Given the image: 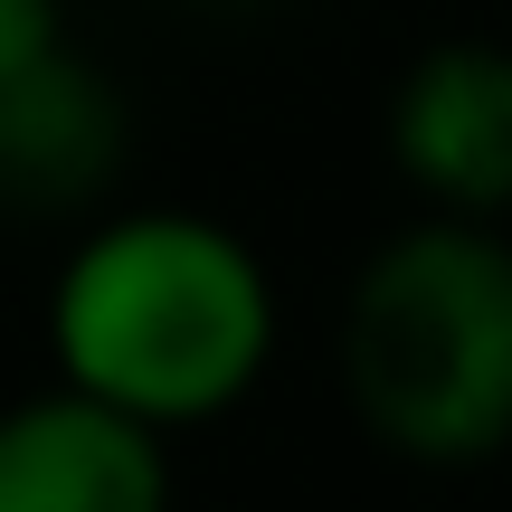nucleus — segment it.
Masks as SVG:
<instances>
[{"mask_svg":"<svg viewBox=\"0 0 512 512\" xmlns=\"http://www.w3.org/2000/svg\"><path fill=\"white\" fill-rule=\"evenodd\" d=\"M0 512H171V437L67 380L0 399Z\"/></svg>","mask_w":512,"mask_h":512,"instance_id":"4","label":"nucleus"},{"mask_svg":"<svg viewBox=\"0 0 512 512\" xmlns=\"http://www.w3.org/2000/svg\"><path fill=\"white\" fill-rule=\"evenodd\" d=\"M342 399L399 465L456 475L512 446V238L418 209L342 285Z\"/></svg>","mask_w":512,"mask_h":512,"instance_id":"2","label":"nucleus"},{"mask_svg":"<svg viewBox=\"0 0 512 512\" xmlns=\"http://www.w3.org/2000/svg\"><path fill=\"white\" fill-rule=\"evenodd\" d=\"M275 275L209 209H105L48 275V361L95 408L190 437L256 399L275 361Z\"/></svg>","mask_w":512,"mask_h":512,"instance_id":"1","label":"nucleus"},{"mask_svg":"<svg viewBox=\"0 0 512 512\" xmlns=\"http://www.w3.org/2000/svg\"><path fill=\"white\" fill-rule=\"evenodd\" d=\"M57 10H67V0H0V67H19V57H38L48 38H67Z\"/></svg>","mask_w":512,"mask_h":512,"instance_id":"6","label":"nucleus"},{"mask_svg":"<svg viewBox=\"0 0 512 512\" xmlns=\"http://www.w3.org/2000/svg\"><path fill=\"white\" fill-rule=\"evenodd\" d=\"M124 143H133V124H124L114 76L86 67L67 38L0 67V209L48 219V209L105 200Z\"/></svg>","mask_w":512,"mask_h":512,"instance_id":"5","label":"nucleus"},{"mask_svg":"<svg viewBox=\"0 0 512 512\" xmlns=\"http://www.w3.org/2000/svg\"><path fill=\"white\" fill-rule=\"evenodd\" d=\"M389 171L437 219H512V48L437 38L389 86Z\"/></svg>","mask_w":512,"mask_h":512,"instance_id":"3","label":"nucleus"}]
</instances>
